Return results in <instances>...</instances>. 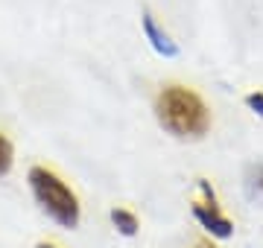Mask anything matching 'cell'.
<instances>
[{"label": "cell", "mask_w": 263, "mask_h": 248, "mask_svg": "<svg viewBox=\"0 0 263 248\" xmlns=\"http://www.w3.org/2000/svg\"><path fill=\"white\" fill-rule=\"evenodd\" d=\"M12 163H15V149H12V140L0 132V178H3V175H9Z\"/></svg>", "instance_id": "7"}, {"label": "cell", "mask_w": 263, "mask_h": 248, "mask_svg": "<svg viewBox=\"0 0 263 248\" xmlns=\"http://www.w3.org/2000/svg\"><path fill=\"white\" fill-rule=\"evenodd\" d=\"M141 24H143V35H146V41L152 44V50H155L158 56H164V58H176L179 56V44H176V41L170 38L167 32L155 24L152 12H143Z\"/></svg>", "instance_id": "4"}, {"label": "cell", "mask_w": 263, "mask_h": 248, "mask_svg": "<svg viewBox=\"0 0 263 248\" xmlns=\"http://www.w3.org/2000/svg\"><path fill=\"white\" fill-rule=\"evenodd\" d=\"M155 117L161 129L179 140H199L211 129L205 99L184 85H167L155 96Z\"/></svg>", "instance_id": "1"}, {"label": "cell", "mask_w": 263, "mask_h": 248, "mask_svg": "<svg viewBox=\"0 0 263 248\" xmlns=\"http://www.w3.org/2000/svg\"><path fill=\"white\" fill-rule=\"evenodd\" d=\"M246 196L263 208V163H254L246 170Z\"/></svg>", "instance_id": "5"}, {"label": "cell", "mask_w": 263, "mask_h": 248, "mask_svg": "<svg viewBox=\"0 0 263 248\" xmlns=\"http://www.w3.org/2000/svg\"><path fill=\"white\" fill-rule=\"evenodd\" d=\"M27 181H29V190H32L35 201L41 204V210L56 225H62V228H76L79 225V216H82L79 199H76V193L59 178L56 172L47 170V167H32Z\"/></svg>", "instance_id": "2"}, {"label": "cell", "mask_w": 263, "mask_h": 248, "mask_svg": "<svg viewBox=\"0 0 263 248\" xmlns=\"http://www.w3.org/2000/svg\"><path fill=\"white\" fill-rule=\"evenodd\" d=\"M246 105L252 108L254 114H260V117H263V94H260V91H254V94L246 96Z\"/></svg>", "instance_id": "8"}, {"label": "cell", "mask_w": 263, "mask_h": 248, "mask_svg": "<svg viewBox=\"0 0 263 248\" xmlns=\"http://www.w3.org/2000/svg\"><path fill=\"white\" fill-rule=\"evenodd\" d=\"M111 222H114V228L120 231L123 237H135V234H138V228H141L138 216H135L132 210H126V208H114L111 210Z\"/></svg>", "instance_id": "6"}, {"label": "cell", "mask_w": 263, "mask_h": 248, "mask_svg": "<svg viewBox=\"0 0 263 248\" xmlns=\"http://www.w3.org/2000/svg\"><path fill=\"white\" fill-rule=\"evenodd\" d=\"M193 248H214V245H208V242H196Z\"/></svg>", "instance_id": "10"}, {"label": "cell", "mask_w": 263, "mask_h": 248, "mask_svg": "<svg viewBox=\"0 0 263 248\" xmlns=\"http://www.w3.org/2000/svg\"><path fill=\"white\" fill-rule=\"evenodd\" d=\"M35 248H56V245H53V242H38Z\"/></svg>", "instance_id": "9"}, {"label": "cell", "mask_w": 263, "mask_h": 248, "mask_svg": "<svg viewBox=\"0 0 263 248\" xmlns=\"http://www.w3.org/2000/svg\"><path fill=\"white\" fill-rule=\"evenodd\" d=\"M193 216H196V222L202 228L211 231V234L219 237V239H228L234 234L231 219H226V216L219 213V204H216V201H199V204H193Z\"/></svg>", "instance_id": "3"}]
</instances>
